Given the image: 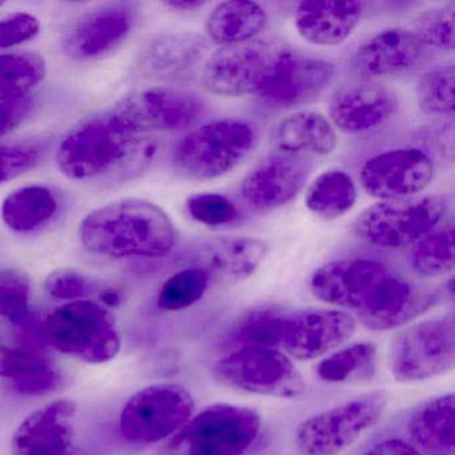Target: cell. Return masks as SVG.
<instances>
[{
    "label": "cell",
    "instance_id": "45",
    "mask_svg": "<svg viewBox=\"0 0 455 455\" xmlns=\"http://www.w3.org/2000/svg\"><path fill=\"white\" fill-rule=\"evenodd\" d=\"M363 455H423L414 444L399 438L385 439L370 447Z\"/></svg>",
    "mask_w": 455,
    "mask_h": 455
},
{
    "label": "cell",
    "instance_id": "49",
    "mask_svg": "<svg viewBox=\"0 0 455 455\" xmlns=\"http://www.w3.org/2000/svg\"><path fill=\"white\" fill-rule=\"evenodd\" d=\"M62 455H84V454H78V452L73 451V450H68V452H65V454Z\"/></svg>",
    "mask_w": 455,
    "mask_h": 455
},
{
    "label": "cell",
    "instance_id": "33",
    "mask_svg": "<svg viewBox=\"0 0 455 455\" xmlns=\"http://www.w3.org/2000/svg\"><path fill=\"white\" fill-rule=\"evenodd\" d=\"M411 266L423 278H439L454 270V226L451 220L415 243Z\"/></svg>",
    "mask_w": 455,
    "mask_h": 455
},
{
    "label": "cell",
    "instance_id": "22",
    "mask_svg": "<svg viewBox=\"0 0 455 455\" xmlns=\"http://www.w3.org/2000/svg\"><path fill=\"white\" fill-rule=\"evenodd\" d=\"M76 404L60 399L31 412L12 439L15 455H62L73 447Z\"/></svg>",
    "mask_w": 455,
    "mask_h": 455
},
{
    "label": "cell",
    "instance_id": "48",
    "mask_svg": "<svg viewBox=\"0 0 455 455\" xmlns=\"http://www.w3.org/2000/svg\"><path fill=\"white\" fill-rule=\"evenodd\" d=\"M100 305L105 306V307H116V306L121 305V294H119L116 290L114 289H106L100 292Z\"/></svg>",
    "mask_w": 455,
    "mask_h": 455
},
{
    "label": "cell",
    "instance_id": "40",
    "mask_svg": "<svg viewBox=\"0 0 455 455\" xmlns=\"http://www.w3.org/2000/svg\"><path fill=\"white\" fill-rule=\"evenodd\" d=\"M42 150L34 145H0V186L6 185L36 169Z\"/></svg>",
    "mask_w": 455,
    "mask_h": 455
},
{
    "label": "cell",
    "instance_id": "15",
    "mask_svg": "<svg viewBox=\"0 0 455 455\" xmlns=\"http://www.w3.org/2000/svg\"><path fill=\"white\" fill-rule=\"evenodd\" d=\"M433 178V159L420 148L385 151L370 158L361 170L362 188L380 201L418 196Z\"/></svg>",
    "mask_w": 455,
    "mask_h": 455
},
{
    "label": "cell",
    "instance_id": "24",
    "mask_svg": "<svg viewBox=\"0 0 455 455\" xmlns=\"http://www.w3.org/2000/svg\"><path fill=\"white\" fill-rule=\"evenodd\" d=\"M201 260L210 276L225 283L246 281L258 270L268 252L267 243L251 236H223L202 244Z\"/></svg>",
    "mask_w": 455,
    "mask_h": 455
},
{
    "label": "cell",
    "instance_id": "32",
    "mask_svg": "<svg viewBox=\"0 0 455 455\" xmlns=\"http://www.w3.org/2000/svg\"><path fill=\"white\" fill-rule=\"evenodd\" d=\"M287 314L274 306L251 308L228 332V340L236 347H271L282 345Z\"/></svg>",
    "mask_w": 455,
    "mask_h": 455
},
{
    "label": "cell",
    "instance_id": "3",
    "mask_svg": "<svg viewBox=\"0 0 455 455\" xmlns=\"http://www.w3.org/2000/svg\"><path fill=\"white\" fill-rule=\"evenodd\" d=\"M87 251L113 259L161 258L174 249L177 231L153 202L129 198L90 212L79 226Z\"/></svg>",
    "mask_w": 455,
    "mask_h": 455
},
{
    "label": "cell",
    "instance_id": "34",
    "mask_svg": "<svg viewBox=\"0 0 455 455\" xmlns=\"http://www.w3.org/2000/svg\"><path fill=\"white\" fill-rule=\"evenodd\" d=\"M209 282L210 275L204 268H183L162 284L156 305L166 311H180L191 307L204 298Z\"/></svg>",
    "mask_w": 455,
    "mask_h": 455
},
{
    "label": "cell",
    "instance_id": "9",
    "mask_svg": "<svg viewBox=\"0 0 455 455\" xmlns=\"http://www.w3.org/2000/svg\"><path fill=\"white\" fill-rule=\"evenodd\" d=\"M212 374L225 387L271 398H298L306 390L291 359L276 348H236L215 363Z\"/></svg>",
    "mask_w": 455,
    "mask_h": 455
},
{
    "label": "cell",
    "instance_id": "5",
    "mask_svg": "<svg viewBox=\"0 0 455 455\" xmlns=\"http://www.w3.org/2000/svg\"><path fill=\"white\" fill-rule=\"evenodd\" d=\"M449 207V198L441 194L380 201L354 220L351 233L379 249H403L435 230Z\"/></svg>",
    "mask_w": 455,
    "mask_h": 455
},
{
    "label": "cell",
    "instance_id": "38",
    "mask_svg": "<svg viewBox=\"0 0 455 455\" xmlns=\"http://www.w3.org/2000/svg\"><path fill=\"white\" fill-rule=\"evenodd\" d=\"M186 207L194 220L209 228L230 226L241 218L235 204L222 194H196L188 199Z\"/></svg>",
    "mask_w": 455,
    "mask_h": 455
},
{
    "label": "cell",
    "instance_id": "18",
    "mask_svg": "<svg viewBox=\"0 0 455 455\" xmlns=\"http://www.w3.org/2000/svg\"><path fill=\"white\" fill-rule=\"evenodd\" d=\"M335 68L329 60L290 49L282 57L270 81L258 97L274 108H291L313 102L334 79Z\"/></svg>",
    "mask_w": 455,
    "mask_h": 455
},
{
    "label": "cell",
    "instance_id": "10",
    "mask_svg": "<svg viewBox=\"0 0 455 455\" xmlns=\"http://www.w3.org/2000/svg\"><path fill=\"white\" fill-rule=\"evenodd\" d=\"M383 391H372L303 420L295 443L305 455H338L374 427L387 406Z\"/></svg>",
    "mask_w": 455,
    "mask_h": 455
},
{
    "label": "cell",
    "instance_id": "2",
    "mask_svg": "<svg viewBox=\"0 0 455 455\" xmlns=\"http://www.w3.org/2000/svg\"><path fill=\"white\" fill-rule=\"evenodd\" d=\"M161 143L132 134L113 113L100 114L73 130L57 151V166L73 180H132L153 166Z\"/></svg>",
    "mask_w": 455,
    "mask_h": 455
},
{
    "label": "cell",
    "instance_id": "1",
    "mask_svg": "<svg viewBox=\"0 0 455 455\" xmlns=\"http://www.w3.org/2000/svg\"><path fill=\"white\" fill-rule=\"evenodd\" d=\"M311 294L351 310L371 330L403 326L433 307L438 294L415 286L385 263L369 258L334 260L314 271Z\"/></svg>",
    "mask_w": 455,
    "mask_h": 455
},
{
    "label": "cell",
    "instance_id": "20",
    "mask_svg": "<svg viewBox=\"0 0 455 455\" xmlns=\"http://www.w3.org/2000/svg\"><path fill=\"white\" fill-rule=\"evenodd\" d=\"M398 108V95L385 84L374 81L346 84L330 102V124L346 134H363L387 124Z\"/></svg>",
    "mask_w": 455,
    "mask_h": 455
},
{
    "label": "cell",
    "instance_id": "25",
    "mask_svg": "<svg viewBox=\"0 0 455 455\" xmlns=\"http://www.w3.org/2000/svg\"><path fill=\"white\" fill-rule=\"evenodd\" d=\"M273 145L279 153L298 156H324L334 153L337 132L329 119L315 111H298L274 129Z\"/></svg>",
    "mask_w": 455,
    "mask_h": 455
},
{
    "label": "cell",
    "instance_id": "36",
    "mask_svg": "<svg viewBox=\"0 0 455 455\" xmlns=\"http://www.w3.org/2000/svg\"><path fill=\"white\" fill-rule=\"evenodd\" d=\"M455 4H441L420 12L412 22V33L426 49L454 50Z\"/></svg>",
    "mask_w": 455,
    "mask_h": 455
},
{
    "label": "cell",
    "instance_id": "28",
    "mask_svg": "<svg viewBox=\"0 0 455 455\" xmlns=\"http://www.w3.org/2000/svg\"><path fill=\"white\" fill-rule=\"evenodd\" d=\"M60 210L54 191L44 186H26L6 196L0 217L14 233L28 234L52 222Z\"/></svg>",
    "mask_w": 455,
    "mask_h": 455
},
{
    "label": "cell",
    "instance_id": "47",
    "mask_svg": "<svg viewBox=\"0 0 455 455\" xmlns=\"http://www.w3.org/2000/svg\"><path fill=\"white\" fill-rule=\"evenodd\" d=\"M206 2H199V0H169L164 6L175 12H193V10L201 9Z\"/></svg>",
    "mask_w": 455,
    "mask_h": 455
},
{
    "label": "cell",
    "instance_id": "13",
    "mask_svg": "<svg viewBox=\"0 0 455 455\" xmlns=\"http://www.w3.org/2000/svg\"><path fill=\"white\" fill-rule=\"evenodd\" d=\"M111 113L132 134L142 135L191 129L206 113V106L185 90L150 87L127 95Z\"/></svg>",
    "mask_w": 455,
    "mask_h": 455
},
{
    "label": "cell",
    "instance_id": "43",
    "mask_svg": "<svg viewBox=\"0 0 455 455\" xmlns=\"http://www.w3.org/2000/svg\"><path fill=\"white\" fill-rule=\"evenodd\" d=\"M60 385L62 377L52 364L14 380L15 390L25 395H44L57 390Z\"/></svg>",
    "mask_w": 455,
    "mask_h": 455
},
{
    "label": "cell",
    "instance_id": "29",
    "mask_svg": "<svg viewBox=\"0 0 455 455\" xmlns=\"http://www.w3.org/2000/svg\"><path fill=\"white\" fill-rule=\"evenodd\" d=\"M358 198L355 182L342 170L322 172L308 186L306 206L316 217L335 220L347 214Z\"/></svg>",
    "mask_w": 455,
    "mask_h": 455
},
{
    "label": "cell",
    "instance_id": "4",
    "mask_svg": "<svg viewBox=\"0 0 455 455\" xmlns=\"http://www.w3.org/2000/svg\"><path fill=\"white\" fill-rule=\"evenodd\" d=\"M254 409L215 403L191 417L161 449V455H244L259 438Z\"/></svg>",
    "mask_w": 455,
    "mask_h": 455
},
{
    "label": "cell",
    "instance_id": "7",
    "mask_svg": "<svg viewBox=\"0 0 455 455\" xmlns=\"http://www.w3.org/2000/svg\"><path fill=\"white\" fill-rule=\"evenodd\" d=\"M254 145V129L246 122H210L180 140L175 150V167L188 180H215L236 169L250 156Z\"/></svg>",
    "mask_w": 455,
    "mask_h": 455
},
{
    "label": "cell",
    "instance_id": "14",
    "mask_svg": "<svg viewBox=\"0 0 455 455\" xmlns=\"http://www.w3.org/2000/svg\"><path fill=\"white\" fill-rule=\"evenodd\" d=\"M137 17V7L129 2L92 7L79 15L63 34V52L79 62L106 57L129 38Z\"/></svg>",
    "mask_w": 455,
    "mask_h": 455
},
{
    "label": "cell",
    "instance_id": "16",
    "mask_svg": "<svg viewBox=\"0 0 455 455\" xmlns=\"http://www.w3.org/2000/svg\"><path fill=\"white\" fill-rule=\"evenodd\" d=\"M210 44L190 33L162 34L151 39L140 55V74L153 81L188 84L202 76Z\"/></svg>",
    "mask_w": 455,
    "mask_h": 455
},
{
    "label": "cell",
    "instance_id": "12",
    "mask_svg": "<svg viewBox=\"0 0 455 455\" xmlns=\"http://www.w3.org/2000/svg\"><path fill=\"white\" fill-rule=\"evenodd\" d=\"M193 395L177 383H158L135 393L119 417L126 441L150 444L172 438L193 417Z\"/></svg>",
    "mask_w": 455,
    "mask_h": 455
},
{
    "label": "cell",
    "instance_id": "19",
    "mask_svg": "<svg viewBox=\"0 0 455 455\" xmlns=\"http://www.w3.org/2000/svg\"><path fill=\"white\" fill-rule=\"evenodd\" d=\"M313 172L306 156L278 153L263 159L242 182V196L251 209L273 212L300 193Z\"/></svg>",
    "mask_w": 455,
    "mask_h": 455
},
{
    "label": "cell",
    "instance_id": "35",
    "mask_svg": "<svg viewBox=\"0 0 455 455\" xmlns=\"http://www.w3.org/2000/svg\"><path fill=\"white\" fill-rule=\"evenodd\" d=\"M454 66H439L426 71L417 84V100L420 110L439 116L454 114Z\"/></svg>",
    "mask_w": 455,
    "mask_h": 455
},
{
    "label": "cell",
    "instance_id": "8",
    "mask_svg": "<svg viewBox=\"0 0 455 455\" xmlns=\"http://www.w3.org/2000/svg\"><path fill=\"white\" fill-rule=\"evenodd\" d=\"M290 49L286 42L258 38L222 47L207 60L202 84L207 92L220 97L258 95Z\"/></svg>",
    "mask_w": 455,
    "mask_h": 455
},
{
    "label": "cell",
    "instance_id": "11",
    "mask_svg": "<svg viewBox=\"0 0 455 455\" xmlns=\"http://www.w3.org/2000/svg\"><path fill=\"white\" fill-rule=\"evenodd\" d=\"M455 364L454 316L428 319L399 332L390 346V371L402 383L447 374Z\"/></svg>",
    "mask_w": 455,
    "mask_h": 455
},
{
    "label": "cell",
    "instance_id": "6",
    "mask_svg": "<svg viewBox=\"0 0 455 455\" xmlns=\"http://www.w3.org/2000/svg\"><path fill=\"white\" fill-rule=\"evenodd\" d=\"M42 331L52 347L89 363H106L121 351L113 314L92 300H74L54 308Z\"/></svg>",
    "mask_w": 455,
    "mask_h": 455
},
{
    "label": "cell",
    "instance_id": "50",
    "mask_svg": "<svg viewBox=\"0 0 455 455\" xmlns=\"http://www.w3.org/2000/svg\"><path fill=\"white\" fill-rule=\"evenodd\" d=\"M4 6V4H2V2H0V7Z\"/></svg>",
    "mask_w": 455,
    "mask_h": 455
},
{
    "label": "cell",
    "instance_id": "44",
    "mask_svg": "<svg viewBox=\"0 0 455 455\" xmlns=\"http://www.w3.org/2000/svg\"><path fill=\"white\" fill-rule=\"evenodd\" d=\"M34 102L31 98L0 102V138L20 126L33 111Z\"/></svg>",
    "mask_w": 455,
    "mask_h": 455
},
{
    "label": "cell",
    "instance_id": "39",
    "mask_svg": "<svg viewBox=\"0 0 455 455\" xmlns=\"http://www.w3.org/2000/svg\"><path fill=\"white\" fill-rule=\"evenodd\" d=\"M50 362L38 348L0 345V378L18 379L49 366Z\"/></svg>",
    "mask_w": 455,
    "mask_h": 455
},
{
    "label": "cell",
    "instance_id": "17",
    "mask_svg": "<svg viewBox=\"0 0 455 455\" xmlns=\"http://www.w3.org/2000/svg\"><path fill=\"white\" fill-rule=\"evenodd\" d=\"M356 330L351 314L331 308H308L287 314L282 346L292 358L311 361L347 342Z\"/></svg>",
    "mask_w": 455,
    "mask_h": 455
},
{
    "label": "cell",
    "instance_id": "21",
    "mask_svg": "<svg viewBox=\"0 0 455 455\" xmlns=\"http://www.w3.org/2000/svg\"><path fill=\"white\" fill-rule=\"evenodd\" d=\"M427 49L409 28H391L372 36L354 50L350 66L359 76L372 81L401 76L425 60Z\"/></svg>",
    "mask_w": 455,
    "mask_h": 455
},
{
    "label": "cell",
    "instance_id": "46",
    "mask_svg": "<svg viewBox=\"0 0 455 455\" xmlns=\"http://www.w3.org/2000/svg\"><path fill=\"white\" fill-rule=\"evenodd\" d=\"M433 146L435 148L436 153L441 154L444 159L452 162L454 158V132H452V122L442 124L438 129L431 135Z\"/></svg>",
    "mask_w": 455,
    "mask_h": 455
},
{
    "label": "cell",
    "instance_id": "42",
    "mask_svg": "<svg viewBox=\"0 0 455 455\" xmlns=\"http://www.w3.org/2000/svg\"><path fill=\"white\" fill-rule=\"evenodd\" d=\"M41 31L38 18L28 12H15L0 20V50L12 49L36 38Z\"/></svg>",
    "mask_w": 455,
    "mask_h": 455
},
{
    "label": "cell",
    "instance_id": "27",
    "mask_svg": "<svg viewBox=\"0 0 455 455\" xmlns=\"http://www.w3.org/2000/svg\"><path fill=\"white\" fill-rule=\"evenodd\" d=\"M268 23L267 12L249 0H228L218 4L206 20V33L223 47L257 38Z\"/></svg>",
    "mask_w": 455,
    "mask_h": 455
},
{
    "label": "cell",
    "instance_id": "26",
    "mask_svg": "<svg viewBox=\"0 0 455 455\" xmlns=\"http://www.w3.org/2000/svg\"><path fill=\"white\" fill-rule=\"evenodd\" d=\"M454 394L420 404L407 422L414 446L425 455H449L454 450Z\"/></svg>",
    "mask_w": 455,
    "mask_h": 455
},
{
    "label": "cell",
    "instance_id": "23",
    "mask_svg": "<svg viewBox=\"0 0 455 455\" xmlns=\"http://www.w3.org/2000/svg\"><path fill=\"white\" fill-rule=\"evenodd\" d=\"M362 14L361 2H300L295 9V28L308 44L334 47L353 34Z\"/></svg>",
    "mask_w": 455,
    "mask_h": 455
},
{
    "label": "cell",
    "instance_id": "37",
    "mask_svg": "<svg viewBox=\"0 0 455 455\" xmlns=\"http://www.w3.org/2000/svg\"><path fill=\"white\" fill-rule=\"evenodd\" d=\"M30 281L20 271H0V316L15 326L30 318Z\"/></svg>",
    "mask_w": 455,
    "mask_h": 455
},
{
    "label": "cell",
    "instance_id": "30",
    "mask_svg": "<svg viewBox=\"0 0 455 455\" xmlns=\"http://www.w3.org/2000/svg\"><path fill=\"white\" fill-rule=\"evenodd\" d=\"M377 369V347L372 343L361 342L319 362L316 375L327 383H367L375 377Z\"/></svg>",
    "mask_w": 455,
    "mask_h": 455
},
{
    "label": "cell",
    "instance_id": "31",
    "mask_svg": "<svg viewBox=\"0 0 455 455\" xmlns=\"http://www.w3.org/2000/svg\"><path fill=\"white\" fill-rule=\"evenodd\" d=\"M46 73V60L38 52H0V102L28 98Z\"/></svg>",
    "mask_w": 455,
    "mask_h": 455
},
{
    "label": "cell",
    "instance_id": "41",
    "mask_svg": "<svg viewBox=\"0 0 455 455\" xmlns=\"http://www.w3.org/2000/svg\"><path fill=\"white\" fill-rule=\"evenodd\" d=\"M44 290L55 299L74 302L84 299L92 292V283L81 271L58 268L47 276Z\"/></svg>",
    "mask_w": 455,
    "mask_h": 455
}]
</instances>
